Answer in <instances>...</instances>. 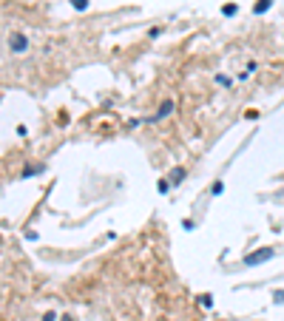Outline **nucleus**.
<instances>
[{
  "label": "nucleus",
  "instance_id": "1",
  "mask_svg": "<svg viewBox=\"0 0 284 321\" xmlns=\"http://www.w3.org/2000/svg\"><path fill=\"white\" fill-rule=\"evenodd\" d=\"M273 256H276V250H273V247H259L256 253H247V256H245V264H247V267H256V264H265V262H270Z\"/></svg>",
  "mask_w": 284,
  "mask_h": 321
},
{
  "label": "nucleus",
  "instance_id": "3",
  "mask_svg": "<svg viewBox=\"0 0 284 321\" xmlns=\"http://www.w3.org/2000/svg\"><path fill=\"white\" fill-rule=\"evenodd\" d=\"M170 111H173V102L165 100V102H162V108H159V111H156V114L151 117V122H159V119H165L168 114H170Z\"/></svg>",
  "mask_w": 284,
  "mask_h": 321
},
{
  "label": "nucleus",
  "instance_id": "7",
  "mask_svg": "<svg viewBox=\"0 0 284 321\" xmlns=\"http://www.w3.org/2000/svg\"><path fill=\"white\" fill-rule=\"evenodd\" d=\"M156 190H159V193H168V190H170V182H168V179H159V182H156Z\"/></svg>",
  "mask_w": 284,
  "mask_h": 321
},
{
  "label": "nucleus",
  "instance_id": "10",
  "mask_svg": "<svg viewBox=\"0 0 284 321\" xmlns=\"http://www.w3.org/2000/svg\"><path fill=\"white\" fill-rule=\"evenodd\" d=\"M222 190H225V188H222V182H213V188H210V193H213V196H219Z\"/></svg>",
  "mask_w": 284,
  "mask_h": 321
},
{
  "label": "nucleus",
  "instance_id": "12",
  "mask_svg": "<svg viewBox=\"0 0 284 321\" xmlns=\"http://www.w3.org/2000/svg\"><path fill=\"white\" fill-rule=\"evenodd\" d=\"M216 83H219V85H230V77H225V74H219V77H216Z\"/></svg>",
  "mask_w": 284,
  "mask_h": 321
},
{
  "label": "nucleus",
  "instance_id": "4",
  "mask_svg": "<svg viewBox=\"0 0 284 321\" xmlns=\"http://www.w3.org/2000/svg\"><path fill=\"white\" fill-rule=\"evenodd\" d=\"M182 179H185V168H173L170 170V176H168L170 185H176V182H182Z\"/></svg>",
  "mask_w": 284,
  "mask_h": 321
},
{
  "label": "nucleus",
  "instance_id": "13",
  "mask_svg": "<svg viewBox=\"0 0 284 321\" xmlns=\"http://www.w3.org/2000/svg\"><path fill=\"white\" fill-rule=\"evenodd\" d=\"M43 321H54V313H46V319Z\"/></svg>",
  "mask_w": 284,
  "mask_h": 321
},
{
  "label": "nucleus",
  "instance_id": "11",
  "mask_svg": "<svg viewBox=\"0 0 284 321\" xmlns=\"http://www.w3.org/2000/svg\"><path fill=\"white\" fill-rule=\"evenodd\" d=\"M273 299H276L279 304H284V290H276V293H273Z\"/></svg>",
  "mask_w": 284,
  "mask_h": 321
},
{
  "label": "nucleus",
  "instance_id": "2",
  "mask_svg": "<svg viewBox=\"0 0 284 321\" xmlns=\"http://www.w3.org/2000/svg\"><path fill=\"white\" fill-rule=\"evenodd\" d=\"M9 46H12V51H17V54H20V51L29 49V40H26V37H23L20 32H15L12 37H9Z\"/></svg>",
  "mask_w": 284,
  "mask_h": 321
},
{
  "label": "nucleus",
  "instance_id": "5",
  "mask_svg": "<svg viewBox=\"0 0 284 321\" xmlns=\"http://www.w3.org/2000/svg\"><path fill=\"white\" fill-rule=\"evenodd\" d=\"M270 3H273V0H259V3H256V15L267 12V9H270Z\"/></svg>",
  "mask_w": 284,
  "mask_h": 321
},
{
  "label": "nucleus",
  "instance_id": "8",
  "mask_svg": "<svg viewBox=\"0 0 284 321\" xmlns=\"http://www.w3.org/2000/svg\"><path fill=\"white\" fill-rule=\"evenodd\" d=\"M71 6H74L77 12H85V9H88V0H71Z\"/></svg>",
  "mask_w": 284,
  "mask_h": 321
},
{
  "label": "nucleus",
  "instance_id": "6",
  "mask_svg": "<svg viewBox=\"0 0 284 321\" xmlns=\"http://www.w3.org/2000/svg\"><path fill=\"white\" fill-rule=\"evenodd\" d=\"M43 168H46V165H32V168H26V170H23V176H34V173H40Z\"/></svg>",
  "mask_w": 284,
  "mask_h": 321
},
{
  "label": "nucleus",
  "instance_id": "14",
  "mask_svg": "<svg viewBox=\"0 0 284 321\" xmlns=\"http://www.w3.org/2000/svg\"><path fill=\"white\" fill-rule=\"evenodd\" d=\"M66 321H74V319H66Z\"/></svg>",
  "mask_w": 284,
  "mask_h": 321
},
{
  "label": "nucleus",
  "instance_id": "9",
  "mask_svg": "<svg viewBox=\"0 0 284 321\" xmlns=\"http://www.w3.org/2000/svg\"><path fill=\"white\" fill-rule=\"evenodd\" d=\"M199 302L205 307H210V304H213V296H208V293H205V296H199Z\"/></svg>",
  "mask_w": 284,
  "mask_h": 321
}]
</instances>
